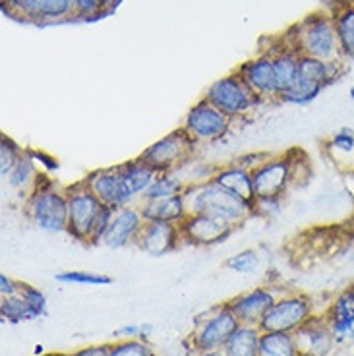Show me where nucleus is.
Segmentation results:
<instances>
[{
	"mask_svg": "<svg viewBox=\"0 0 354 356\" xmlns=\"http://www.w3.org/2000/svg\"><path fill=\"white\" fill-rule=\"evenodd\" d=\"M188 215H207L229 222L234 229L254 215V205L219 186L213 178L188 184L184 190Z\"/></svg>",
	"mask_w": 354,
	"mask_h": 356,
	"instance_id": "nucleus-1",
	"label": "nucleus"
},
{
	"mask_svg": "<svg viewBox=\"0 0 354 356\" xmlns=\"http://www.w3.org/2000/svg\"><path fill=\"white\" fill-rule=\"evenodd\" d=\"M27 215L35 227L47 232L68 231V196L66 188H58L51 180H37L26 204Z\"/></svg>",
	"mask_w": 354,
	"mask_h": 356,
	"instance_id": "nucleus-2",
	"label": "nucleus"
},
{
	"mask_svg": "<svg viewBox=\"0 0 354 356\" xmlns=\"http://www.w3.org/2000/svg\"><path fill=\"white\" fill-rule=\"evenodd\" d=\"M292 47L298 54L321 58V60H333L339 53V41H337L335 22L333 16L328 14H314L308 19L298 24V35L294 37Z\"/></svg>",
	"mask_w": 354,
	"mask_h": 356,
	"instance_id": "nucleus-3",
	"label": "nucleus"
},
{
	"mask_svg": "<svg viewBox=\"0 0 354 356\" xmlns=\"http://www.w3.org/2000/svg\"><path fill=\"white\" fill-rule=\"evenodd\" d=\"M195 145L198 142L186 132V128H178L140 153V159L155 172H172L192 159Z\"/></svg>",
	"mask_w": 354,
	"mask_h": 356,
	"instance_id": "nucleus-4",
	"label": "nucleus"
},
{
	"mask_svg": "<svg viewBox=\"0 0 354 356\" xmlns=\"http://www.w3.org/2000/svg\"><path fill=\"white\" fill-rule=\"evenodd\" d=\"M66 196H68V231L66 232L76 241L89 244V236L103 209V204L83 180L66 188Z\"/></svg>",
	"mask_w": 354,
	"mask_h": 356,
	"instance_id": "nucleus-5",
	"label": "nucleus"
},
{
	"mask_svg": "<svg viewBox=\"0 0 354 356\" xmlns=\"http://www.w3.org/2000/svg\"><path fill=\"white\" fill-rule=\"evenodd\" d=\"M335 78V66L329 60L300 54L298 56V78L291 91L279 99L289 103H310L318 97L319 91L329 86Z\"/></svg>",
	"mask_w": 354,
	"mask_h": 356,
	"instance_id": "nucleus-6",
	"label": "nucleus"
},
{
	"mask_svg": "<svg viewBox=\"0 0 354 356\" xmlns=\"http://www.w3.org/2000/svg\"><path fill=\"white\" fill-rule=\"evenodd\" d=\"M205 99L217 108H221L225 115L234 118V116L248 113L259 97L250 89V86L239 72H234L209 86Z\"/></svg>",
	"mask_w": 354,
	"mask_h": 356,
	"instance_id": "nucleus-7",
	"label": "nucleus"
},
{
	"mask_svg": "<svg viewBox=\"0 0 354 356\" xmlns=\"http://www.w3.org/2000/svg\"><path fill=\"white\" fill-rule=\"evenodd\" d=\"M308 320H312V300L304 294H289L277 298L266 316L259 321L262 331L294 333Z\"/></svg>",
	"mask_w": 354,
	"mask_h": 356,
	"instance_id": "nucleus-8",
	"label": "nucleus"
},
{
	"mask_svg": "<svg viewBox=\"0 0 354 356\" xmlns=\"http://www.w3.org/2000/svg\"><path fill=\"white\" fill-rule=\"evenodd\" d=\"M294 180V161L291 157H266L252 169L256 200H271L287 194Z\"/></svg>",
	"mask_w": 354,
	"mask_h": 356,
	"instance_id": "nucleus-9",
	"label": "nucleus"
},
{
	"mask_svg": "<svg viewBox=\"0 0 354 356\" xmlns=\"http://www.w3.org/2000/svg\"><path fill=\"white\" fill-rule=\"evenodd\" d=\"M240 327L239 318L230 310L229 304L213 312L209 318L200 321L198 330L192 333V345L198 353L221 350L230 335Z\"/></svg>",
	"mask_w": 354,
	"mask_h": 356,
	"instance_id": "nucleus-10",
	"label": "nucleus"
},
{
	"mask_svg": "<svg viewBox=\"0 0 354 356\" xmlns=\"http://www.w3.org/2000/svg\"><path fill=\"white\" fill-rule=\"evenodd\" d=\"M230 120V116L204 97L188 111L182 128H186V132L195 142H213L229 132Z\"/></svg>",
	"mask_w": 354,
	"mask_h": 356,
	"instance_id": "nucleus-11",
	"label": "nucleus"
},
{
	"mask_svg": "<svg viewBox=\"0 0 354 356\" xmlns=\"http://www.w3.org/2000/svg\"><path fill=\"white\" fill-rule=\"evenodd\" d=\"M83 182L99 197V202L111 209H120V207L132 204L134 196L126 186L122 172L118 167L93 170L83 178Z\"/></svg>",
	"mask_w": 354,
	"mask_h": 356,
	"instance_id": "nucleus-12",
	"label": "nucleus"
},
{
	"mask_svg": "<svg viewBox=\"0 0 354 356\" xmlns=\"http://www.w3.org/2000/svg\"><path fill=\"white\" fill-rule=\"evenodd\" d=\"M182 242H188L192 246H213L219 242L227 241L234 227L229 222L207 217V215H186L184 221L178 222Z\"/></svg>",
	"mask_w": 354,
	"mask_h": 356,
	"instance_id": "nucleus-13",
	"label": "nucleus"
},
{
	"mask_svg": "<svg viewBox=\"0 0 354 356\" xmlns=\"http://www.w3.org/2000/svg\"><path fill=\"white\" fill-rule=\"evenodd\" d=\"M180 242H182V234H180V227L177 222L145 221L142 231L138 234L136 246L145 252L147 256L159 258V256H167L172 250H177Z\"/></svg>",
	"mask_w": 354,
	"mask_h": 356,
	"instance_id": "nucleus-14",
	"label": "nucleus"
},
{
	"mask_svg": "<svg viewBox=\"0 0 354 356\" xmlns=\"http://www.w3.org/2000/svg\"><path fill=\"white\" fill-rule=\"evenodd\" d=\"M143 222L145 219H143L140 207H136V205L130 204L116 209L111 227L103 238V244L108 248H124L128 244H136Z\"/></svg>",
	"mask_w": 354,
	"mask_h": 356,
	"instance_id": "nucleus-15",
	"label": "nucleus"
},
{
	"mask_svg": "<svg viewBox=\"0 0 354 356\" xmlns=\"http://www.w3.org/2000/svg\"><path fill=\"white\" fill-rule=\"evenodd\" d=\"M239 74L248 83L250 89L257 97H275L279 99L277 91V78H275V66L271 54H262L257 58H252L248 63L240 66Z\"/></svg>",
	"mask_w": 354,
	"mask_h": 356,
	"instance_id": "nucleus-16",
	"label": "nucleus"
},
{
	"mask_svg": "<svg viewBox=\"0 0 354 356\" xmlns=\"http://www.w3.org/2000/svg\"><path fill=\"white\" fill-rule=\"evenodd\" d=\"M273 291L269 289H254L250 293L239 294L236 298H232L229 302L230 310L234 312V316L239 318L240 323L246 325H259L262 318L266 316V312L271 308V304L275 302Z\"/></svg>",
	"mask_w": 354,
	"mask_h": 356,
	"instance_id": "nucleus-17",
	"label": "nucleus"
},
{
	"mask_svg": "<svg viewBox=\"0 0 354 356\" xmlns=\"http://www.w3.org/2000/svg\"><path fill=\"white\" fill-rule=\"evenodd\" d=\"M292 335L296 339L300 356H325L331 348V343L335 341L328 321L314 320V318L306 321Z\"/></svg>",
	"mask_w": 354,
	"mask_h": 356,
	"instance_id": "nucleus-18",
	"label": "nucleus"
},
{
	"mask_svg": "<svg viewBox=\"0 0 354 356\" xmlns=\"http://www.w3.org/2000/svg\"><path fill=\"white\" fill-rule=\"evenodd\" d=\"M211 178L223 186L225 190H229L232 194H236L242 200H246L248 204L254 205L256 202V194H254V182H252V170L242 167L240 163L234 165H227L217 169L211 175Z\"/></svg>",
	"mask_w": 354,
	"mask_h": 356,
	"instance_id": "nucleus-19",
	"label": "nucleus"
},
{
	"mask_svg": "<svg viewBox=\"0 0 354 356\" xmlns=\"http://www.w3.org/2000/svg\"><path fill=\"white\" fill-rule=\"evenodd\" d=\"M143 219L145 221H163V222H180L186 219V202H184V192L170 197H161V200H142L140 205Z\"/></svg>",
	"mask_w": 354,
	"mask_h": 356,
	"instance_id": "nucleus-20",
	"label": "nucleus"
},
{
	"mask_svg": "<svg viewBox=\"0 0 354 356\" xmlns=\"http://www.w3.org/2000/svg\"><path fill=\"white\" fill-rule=\"evenodd\" d=\"M335 341H345L354 333V286L337 296L328 318Z\"/></svg>",
	"mask_w": 354,
	"mask_h": 356,
	"instance_id": "nucleus-21",
	"label": "nucleus"
},
{
	"mask_svg": "<svg viewBox=\"0 0 354 356\" xmlns=\"http://www.w3.org/2000/svg\"><path fill=\"white\" fill-rule=\"evenodd\" d=\"M24 16L37 19L64 18L74 10V0H10Z\"/></svg>",
	"mask_w": 354,
	"mask_h": 356,
	"instance_id": "nucleus-22",
	"label": "nucleus"
},
{
	"mask_svg": "<svg viewBox=\"0 0 354 356\" xmlns=\"http://www.w3.org/2000/svg\"><path fill=\"white\" fill-rule=\"evenodd\" d=\"M259 335L262 330L257 325L240 323V327L221 348L225 356H257L259 355Z\"/></svg>",
	"mask_w": 354,
	"mask_h": 356,
	"instance_id": "nucleus-23",
	"label": "nucleus"
},
{
	"mask_svg": "<svg viewBox=\"0 0 354 356\" xmlns=\"http://www.w3.org/2000/svg\"><path fill=\"white\" fill-rule=\"evenodd\" d=\"M118 169L122 172L126 186H128V190H130V194L134 197H142L143 192L151 186V182L159 175V172H155V170L151 169L150 165H145L140 157L118 165Z\"/></svg>",
	"mask_w": 354,
	"mask_h": 356,
	"instance_id": "nucleus-24",
	"label": "nucleus"
},
{
	"mask_svg": "<svg viewBox=\"0 0 354 356\" xmlns=\"http://www.w3.org/2000/svg\"><path fill=\"white\" fill-rule=\"evenodd\" d=\"M298 56L294 47H289L287 51L279 54H273V66H275V78H277V91H279V97L284 95L287 91H291L296 83L298 78Z\"/></svg>",
	"mask_w": 354,
	"mask_h": 356,
	"instance_id": "nucleus-25",
	"label": "nucleus"
},
{
	"mask_svg": "<svg viewBox=\"0 0 354 356\" xmlns=\"http://www.w3.org/2000/svg\"><path fill=\"white\" fill-rule=\"evenodd\" d=\"M257 356H300V350L296 347V339L292 333L262 331Z\"/></svg>",
	"mask_w": 354,
	"mask_h": 356,
	"instance_id": "nucleus-26",
	"label": "nucleus"
},
{
	"mask_svg": "<svg viewBox=\"0 0 354 356\" xmlns=\"http://www.w3.org/2000/svg\"><path fill=\"white\" fill-rule=\"evenodd\" d=\"M339 53L354 58V4H346L333 16Z\"/></svg>",
	"mask_w": 354,
	"mask_h": 356,
	"instance_id": "nucleus-27",
	"label": "nucleus"
},
{
	"mask_svg": "<svg viewBox=\"0 0 354 356\" xmlns=\"http://www.w3.org/2000/svg\"><path fill=\"white\" fill-rule=\"evenodd\" d=\"M188 184L182 182V178H178L172 172H159L155 180L151 182V186L143 192L142 200H161V197H170L182 194L186 190Z\"/></svg>",
	"mask_w": 354,
	"mask_h": 356,
	"instance_id": "nucleus-28",
	"label": "nucleus"
},
{
	"mask_svg": "<svg viewBox=\"0 0 354 356\" xmlns=\"http://www.w3.org/2000/svg\"><path fill=\"white\" fill-rule=\"evenodd\" d=\"M37 177L39 175H37L35 161L31 159L29 155H22V159L18 161V165L14 167V170L10 172V177L6 180L14 190H26L27 186H31V190H33L37 180H39Z\"/></svg>",
	"mask_w": 354,
	"mask_h": 356,
	"instance_id": "nucleus-29",
	"label": "nucleus"
},
{
	"mask_svg": "<svg viewBox=\"0 0 354 356\" xmlns=\"http://www.w3.org/2000/svg\"><path fill=\"white\" fill-rule=\"evenodd\" d=\"M2 316L10 321H19V320H31L35 318V314L31 312L29 304L26 302V298L22 296V293H16L14 296H6L2 298Z\"/></svg>",
	"mask_w": 354,
	"mask_h": 356,
	"instance_id": "nucleus-30",
	"label": "nucleus"
},
{
	"mask_svg": "<svg viewBox=\"0 0 354 356\" xmlns=\"http://www.w3.org/2000/svg\"><path fill=\"white\" fill-rule=\"evenodd\" d=\"M22 149H19L18 143H14L10 138L2 136L0 138V177L6 178L10 177V172L14 170V167L18 165V161L22 159Z\"/></svg>",
	"mask_w": 354,
	"mask_h": 356,
	"instance_id": "nucleus-31",
	"label": "nucleus"
},
{
	"mask_svg": "<svg viewBox=\"0 0 354 356\" xmlns=\"http://www.w3.org/2000/svg\"><path fill=\"white\" fill-rule=\"evenodd\" d=\"M56 279L61 283H70V285H111L113 277L103 275V273H91V271H63Z\"/></svg>",
	"mask_w": 354,
	"mask_h": 356,
	"instance_id": "nucleus-32",
	"label": "nucleus"
},
{
	"mask_svg": "<svg viewBox=\"0 0 354 356\" xmlns=\"http://www.w3.org/2000/svg\"><path fill=\"white\" fill-rule=\"evenodd\" d=\"M108 356H155L150 345L140 339H122L120 343L111 345Z\"/></svg>",
	"mask_w": 354,
	"mask_h": 356,
	"instance_id": "nucleus-33",
	"label": "nucleus"
},
{
	"mask_svg": "<svg viewBox=\"0 0 354 356\" xmlns=\"http://www.w3.org/2000/svg\"><path fill=\"white\" fill-rule=\"evenodd\" d=\"M257 264H259V258L254 250H244V252H239L234 256H230L227 261H225V267H229L230 271H236V273H252L256 271Z\"/></svg>",
	"mask_w": 354,
	"mask_h": 356,
	"instance_id": "nucleus-34",
	"label": "nucleus"
},
{
	"mask_svg": "<svg viewBox=\"0 0 354 356\" xmlns=\"http://www.w3.org/2000/svg\"><path fill=\"white\" fill-rule=\"evenodd\" d=\"M115 211L116 209H111V207L103 205L97 221L93 225V231H91V236H89V244H95V246H97V244H103V238H105L106 231H108V227H111V221H113Z\"/></svg>",
	"mask_w": 354,
	"mask_h": 356,
	"instance_id": "nucleus-35",
	"label": "nucleus"
},
{
	"mask_svg": "<svg viewBox=\"0 0 354 356\" xmlns=\"http://www.w3.org/2000/svg\"><path fill=\"white\" fill-rule=\"evenodd\" d=\"M19 293L22 296L26 298V302L29 304V308L31 312L37 316H41L45 314V306H47V300H45V296L37 289H33L31 285H26V283H19Z\"/></svg>",
	"mask_w": 354,
	"mask_h": 356,
	"instance_id": "nucleus-36",
	"label": "nucleus"
},
{
	"mask_svg": "<svg viewBox=\"0 0 354 356\" xmlns=\"http://www.w3.org/2000/svg\"><path fill=\"white\" fill-rule=\"evenodd\" d=\"M105 8L101 0H74V10L80 14V16H93L101 10Z\"/></svg>",
	"mask_w": 354,
	"mask_h": 356,
	"instance_id": "nucleus-37",
	"label": "nucleus"
},
{
	"mask_svg": "<svg viewBox=\"0 0 354 356\" xmlns=\"http://www.w3.org/2000/svg\"><path fill=\"white\" fill-rule=\"evenodd\" d=\"M333 147L343 149V152H353L354 147V134L351 130H341L333 136Z\"/></svg>",
	"mask_w": 354,
	"mask_h": 356,
	"instance_id": "nucleus-38",
	"label": "nucleus"
},
{
	"mask_svg": "<svg viewBox=\"0 0 354 356\" xmlns=\"http://www.w3.org/2000/svg\"><path fill=\"white\" fill-rule=\"evenodd\" d=\"M18 291H19V283L12 281V279L6 275H0V293H2V298H6V296H14Z\"/></svg>",
	"mask_w": 354,
	"mask_h": 356,
	"instance_id": "nucleus-39",
	"label": "nucleus"
},
{
	"mask_svg": "<svg viewBox=\"0 0 354 356\" xmlns=\"http://www.w3.org/2000/svg\"><path fill=\"white\" fill-rule=\"evenodd\" d=\"M150 330V325H128V327H122V330L116 331V335L124 339H136V335H143L145 331ZM145 335H147V333H145Z\"/></svg>",
	"mask_w": 354,
	"mask_h": 356,
	"instance_id": "nucleus-40",
	"label": "nucleus"
},
{
	"mask_svg": "<svg viewBox=\"0 0 354 356\" xmlns=\"http://www.w3.org/2000/svg\"><path fill=\"white\" fill-rule=\"evenodd\" d=\"M108 350H111V345H93V347L81 348L70 356H108Z\"/></svg>",
	"mask_w": 354,
	"mask_h": 356,
	"instance_id": "nucleus-41",
	"label": "nucleus"
},
{
	"mask_svg": "<svg viewBox=\"0 0 354 356\" xmlns=\"http://www.w3.org/2000/svg\"><path fill=\"white\" fill-rule=\"evenodd\" d=\"M200 356H225L223 350H209V353H200Z\"/></svg>",
	"mask_w": 354,
	"mask_h": 356,
	"instance_id": "nucleus-42",
	"label": "nucleus"
},
{
	"mask_svg": "<svg viewBox=\"0 0 354 356\" xmlns=\"http://www.w3.org/2000/svg\"><path fill=\"white\" fill-rule=\"evenodd\" d=\"M101 2H103V6H108V4H111L113 0H101Z\"/></svg>",
	"mask_w": 354,
	"mask_h": 356,
	"instance_id": "nucleus-43",
	"label": "nucleus"
}]
</instances>
